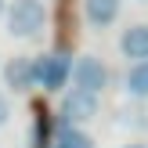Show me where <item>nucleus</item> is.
Returning a JSON list of instances; mask_svg holds the SVG:
<instances>
[{"mask_svg": "<svg viewBox=\"0 0 148 148\" xmlns=\"http://www.w3.org/2000/svg\"><path fill=\"white\" fill-rule=\"evenodd\" d=\"M43 25H47V7L40 0H11V7H7V33L11 36L29 40Z\"/></svg>", "mask_w": 148, "mask_h": 148, "instance_id": "obj_1", "label": "nucleus"}, {"mask_svg": "<svg viewBox=\"0 0 148 148\" xmlns=\"http://www.w3.org/2000/svg\"><path fill=\"white\" fill-rule=\"evenodd\" d=\"M69 76H72V83H76L72 90L94 94V98L108 87V69L101 65V58H94V54H79L76 62L69 65Z\"/></svg>", "mask_w": 148, "mask_h": 148, "instance_id": "obj_2", "label": "nucleus"}, {"mask_svg": "<svg viewBox=\"0 0 148 148\" xmlns=\"http://www.w3.org/2000/svg\"><path fill=\"white\" fill-rule=\"evenodd\" d=\"M69 58L65 54H43L33 62V83H40L43 90H62L69 79Z\"/></svg>", "mask_w": 148, "mask_h": 148, "instance_id": "obj_3", "label": "nucleus"}, {"mask_svg": "<svg viewBox=\"0 0 148 148\" xmlns=\"http://www.w3.org/2000/svg\"><path fill=\"white\" fill-rule=\"evenodd\" d=\"M98 116V98L83 90H69L62 101V127H79V123H90Z\"/></svg>", "mask_w": 148, "mask_h": 148, "instance_id": "obj_4", "label": "nucleus"}, {"mask_svg": "<svg viewBox=\"0 0 148 148\" xmlns=\"http://www.w3.org/2000/svg\"><path fill=\"white\" fill-rule=\"evenodd\" d=\"M119 51H123V58H134V65H137V62H148V25H130V29H123Z\"/></svg>", "mask_w": 148, "mask_h": 148, "instance_id": "obj_5", "label": "nucleus"}, {"mask_svg": "<svg viewBox=\"0 0 148 148\" xmlns=\"http://www.w3.org/2000/svg\"><path fill=\"white\" fill-rule=\"evenodd\" d=\"M83 14L94 29H105L119 18V0H83Z\"/></svg>", "mask_w": 148, "mask_h": 148, "instance_id": "obj_6", "label": "nucleus"}, {"mask_svg": "<svg viewBox=\"0 0 148 148\" xmlns=\"http://www.w3.org/2000/svg\"><path fill=\"white\" fill-rule=\"evenodd\" d=\"M4 83L11 87V90H29L33 87V62L29 58H11V62L4 65Z\"/></svg>", "mask_w": 148, "mask_h": 148, "instance_id": "obj_7", "label": "nucleus"}, {"mask_svg": "<svg viewBox=\"0 0 148 148\" xmlns=\"http://www.w3.org/2000/svg\"><path fill=\"white\" fill-rule=\"evenodd\" d=\"M127 94L130 98H148V62H137L127 69Z\"/></svg>", "mask_w": 148, "mask_h": 148, "instance_id": "obj_8", "label": "nucleus"}, {"mask_svg": "<svg viewBox=\"0 0 148 148\" xmlns=\"http://www.w3.org/2000/svg\"><path fill=\"white\" fill-rule=\"evenodd\" d=\"M54 148H94V137L79 127H62L54 137Z\"/></svg>", "mask_w": 148, "mask_h": 148, "instance_id": "obj_9", "label": "nucleus"}, {"mask_svg": "<svg viewBox=\"0 0 148 148\" xmlns=\"http://www.w3.org/2000/svg\"><path fill=\"white\" fill-rule=\"evenodd\" d=\"M7 116H11V105H7V98H4V94H0V127H4V123H7Z\"/></svg>", "mask_w": 148, "mask_h": 148, "instance_id": "obj_10", "label": "nucleus"}, {"mask_svg": "<svg viewBox=\"0 0 148 148\" xmlns=\"http://www.w3.org/2000/svg\"><path fill=\"white\" fill-rule=\"evenodd\" d=\"M123 148H145V145H123Z\"/></svg>", "mask_w": 148, "mask_h": 148, "instance_id": "obj_11", "label": "nucleus"}, {"mask_svg": "<svg viewBox=\"0 0 148 148\" xmlns=\"http://www.w3.org/2000/svg\"><path fill=\"white\" fill-rule=\"evenodd\" d=\"M0 14H4V0H0Z\"/></svg>", "mask_w": 148, "mask_h": 148, "instance_id": "obj_12", "label": "nucleus"}]
</instances>
